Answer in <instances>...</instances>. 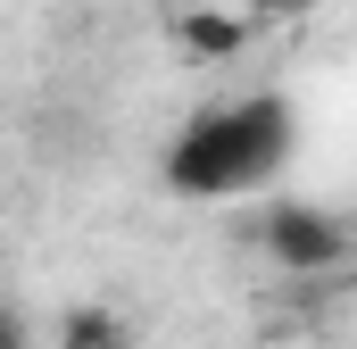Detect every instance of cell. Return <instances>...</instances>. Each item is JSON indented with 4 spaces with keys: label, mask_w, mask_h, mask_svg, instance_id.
Here are the masks:
<instances>
[{
    "label": "cell",
    "mask_w": 357,
    "mask_h": 349,
    "mask_svg": "<svg viewBox=\"0 0 357 349\" xmlns=\"http://www.w3.org/2000/svg\"><path fill=\"white\" fill-rule=\"evenodd\" d=\"M291 158V100H225V108H199L167 150V191L183 200H233V191H258L266 174H282Z\"/></svg>",
    "instance_id": "1"
},
{
    "label": "cell",
    "mask_w": 357,
    "mask_h": 349,
    "mask_svg": "<svg viewBox=\"0 0 357 349\" xmlns=\"http://www.w3.org/2000/svg\"><path fill=\"white\" fill-rule=\"evenodd\" d=\"M258 242H266V258L282 274H299V283H316V274H341L349 266V225L333 216V208H316V200H274L266 216H258Z\"/></svg>",
    "instance_id": "2"
},
{
    "label": "cell",
    "mask_w": 357,
    "mask_h": 349,
    "mask_svg": "<svg viewBox=\"0 0 357 349\" xmlns=\"http://www.w3.org/2000/svg\"><path fill=\"white\" fill-rule=\"evenodd\" d=\"M250 8L233 17V8H191V17H175V50L183 59H199V67H225V59H241V42H250Z\"/></svg>",
    "instance_id": "3"
},
{
    "label": "cell",
    "mask_w": 357,
    "mask_h": 349,
    "mask_svg": "<svg viewBox=\"0 0 357 349\" xmlns=\"http://www.w3.org/2000/svg\"><path fill=\"white\" fill-rule=\"evenodd\" d=\"M59 349H133V333H125V316H116V308L75 299V308L59 316Z\"/></svg>",
    "instance_id": "4"
},
{
    "label": "cell",
    "mask_w": 357,
    "mask_h": 349,
    "mask_svg": "<svg viewBox=\"0 0 357 349\" xmlns=\"http://www.w3.org/2000/svg\"><path fill=\"white\" fill-rule=\"evenodd\" d=\"M241 8H250L258 25H291V17H307L316 0H241Z\"/></svg>",
    "instance_id": "5"
}]
</instances>
